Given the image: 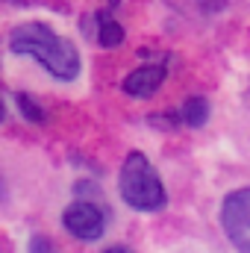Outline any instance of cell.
I'll list each match as a JSON object with an SVG mask.
<instances>
[{"label": "cell", "mask_w": 250, "mask_h": 253, "mask_svg": "<svg viewBox=\"0 0 250 253\" xmlns=\"http://www.w3.org/2000/svg\"><path fill=\"white\" fill-rule=\"evenodd\" d=\"M115 6H118V0H112V6H103V9L94 12V24H97L94 42H97L103 50L121 47L124 39H126V30L121 27V21H115Z\"/></svg>", "instance_id": "obj_6"}, {"label": "cell", "mask_w": 250, "mask_h": 253, "mask_svg": "<svg viewBox=\"0 0 250 253\" xmlns=\"http://www.w3.org/2000/svg\"><path fill=\"white\" fill-rule=\"evenodd\" d=\"M197 3H200L206 12H221V9L227 6V0H197Z\"/></svg>", "instance_id": "obj_12"}, {"label": "cell", "mask_w": 250, "mask_h": 253, "mask_svg": "<svg viewBox=\"0 0 250 253\" xmlns=\"http://www.w3.org/2000/svg\"><path fill=\"white\" fill-rule=\"evenodd\" d=\"M118 191L124 203L135 212H159L168 203V191L162 186V177L156 174L153 162L141 150H129L124 156L121 174H118Z\"/></svg>", "instance_id": "obj_2"}, {"label": "cell", "mask_w": 250, "mask_h": 253, "mask_svg": "<svg viewBox=\"0 0 250 253\" xmlns=\"http://www.w3.org/2000/svg\"><path fill=\"white\" fill-rule=\"evenodd\" d=\"M74 194L80 197V194H94V197H100V189L94 186V183H88V180H80L77 186H74Z\"/></svg>", "instance_id": "obj_11"}, {"label": "cell", "mask_w": 250, "mask_h": 253, "mask_svg": "<svg viewBox=\"0 0 250 253\" xmlns=\"http://www.w3.org/2000/svg\"><path fill=\"white\" fill-rule=\"evenodd\" d=\"M6 121V103H3V97H0V124Z\"/></svg>", "instance_id": "obj_15"}, {"label": "cell", "mask_w": 250, "mask_h": 253, "mask_svg": "<svg viewBox=\"0 0 250 253\" xmlns=\"http://www.w3.org/2000/svg\"><path fill=\"white\" fill-rule=\"evenodd\" d=\"M9 50L15 56H27L33 62H39L59 83H74L83 71L77 44L42 21H30V24L15 27L9 33Z\"/></svg>", "instance_id": "obj_1"}, {"label": "cell", "mask_w": 250, "mask_h": 253, "mask_svg": "<svg viewBox=\"0 0 250 253\" xmlns=\"http://www.w3.org/2000/svg\"><path fill=\"white\" fill-rule=\"evenodd\" d=\"M103 253H135L132 248H126V245H112V248H106Z\"/></svg>", "instance_id": "obj_13"}, {"label": "cell", "mask_w": 250, "mask_h": 253, "mask_svg": "<svg viewBox=\"0 0 250 253\" xmlns=\"http://www.w3.org/2000/svg\"><path fill=\"white\" fill-rule=\"evenodd\" d=\"M15 106H18V112L24 115V121H30V124H44L47 121V112H44V106L33 97V94H27V91H15Z\"/></svg>", "instance_id": "obj_8"}, {"label": "cell", "mask_w": 250, "mask_h": 253, "mask_svg": "<svg viewBox=\"0 0 250 253\" xmlns=\"http://www.w3.org/2000/svg\"><path fill=\"white\" fill-rule=\"evenodd\" d=\"M221 230L239 253H250V186L230 191L224 197Z\"/></svg>", "instance_id": "obj_3"}, {"label": "cell", "mask_w": 250, "mask_h": 253, "mask_svg": "<svg viewBox=\"0 0 250 253\" xmlns=\"http://www.w3.org/2000/svg\"><path fill=\"white\" fill-rule=\"evenodd\" d=\"M6 194H9V189H6V183H3V177H0V203L6 200Z\"/></svg>", "instance_id": "obj_14"}, {"label": "cell", "mask_w": 250, "mask_h": 253, "mask_svg": "<svg viewBox=\"0 0 250 253\" xmlns=\"http://www.w3.org/2000/svg\"><path fill=\"white\" fill-rule=\"evenodd\" d=\"M180 121L191 129H200L209 121V100L206 97H188L180 109Z\"/></svg>", "instance_id": "obj_7"}, {"label": "cell", "mask_w": 250, "mask_h": 253, "mask_svg": "<svg viewBox=\"0 0 250 253\" xmlns=\"http://www.w3.org/2000/svg\"><path fill=\"white\" fill-rule=\"evenodd\" d=\"M30 253H53V242L47 236H33L30 239Z\"/></svg>", "instance_id": "obj_10"}, {"label": "cell", "mask_w": 250, "mask_h": 253, "mask_svg": "<svg viewBox=\"0 0 250 253\" xmlns=\"http://www.w3.org/2000/svg\"><path fill=\"white\" fill-rule=\"evenodd\" d=\"M150 124H159V129H174V124H183V121H180V112H165V115H153Z\"/></svg>", "instance_id": "obj_9"}, {"label": "cell", "mask_w": 250, "mask_h": 253, "mask_svg": "<svg viewBox=\"0 0 250 253\" xmlns=\"http://www.w3.org/2000/svg\"><path fill=\"white\" fill-rule=\"evenodd\" d=\"M165 77H168V65H165V59H159V62H153V65H141V68L129 71L124 77V83H121V88L129 97L147 100V97H153L162 88Z\"/></svg>", "instance_id": "obj_5"}, {"label": "cell", "mask_w": 250, "mask_h": 253, "mask_svg": "<svg viewBox=\"0 0 250 253\" xmlns=\"http://www.w3.org/2000/svg\"><path fill=\"white\" fill-rule=\"evenodd\" d=\"M62 227L77 242H100L106 233V212L94 200H74L65 206Z\"/></svg>", "instance_id": "obj_4"}]
</instances>
